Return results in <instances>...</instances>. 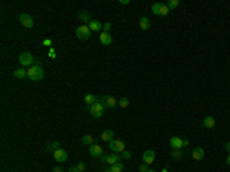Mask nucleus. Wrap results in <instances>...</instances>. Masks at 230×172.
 I'll list each match as a JSON object with an SVG mask.
<instances>
[{
    "mask_svg": "<svg viewBox=\"0 0 230 172\" xmlns=\"http://www.w3.org/2000/svg\"><path fill=\"white\" fill-rule=\"evenodd\" d=\"M138 171H140V172H147V171H149V165H146V163H143V165H140Z\"/></svg>",
    "mask_w": 230,
    "mask_h": 172,
    "instance_id": "30",
    "label": "nucleus"
},
{
    "mask_svg": "<svg viewBox=\"0 0 230 172\" xmlns=\"http://www.w3.org/2000/svg\"><path fill=\"white\" fill-rule=\"evenodd\" d=\"M147 172H155V171H147Z\"/></svg>",
    "mask_w": 230,
    "mask_h": 172,
    "instance_id": "44",
    "label": "nucleus"
},
{
    "mask_svg": "<svg viewBox=\"0 0 230 172\" xmlns=\"http://www.w3.org/2000/svg\"><path fill=\"white\" fill-rule=\"evenodd\" d=\"M45 76V71H43V68L42 66H38V65H32L29 69H28V78L29 80H32V81H38V80H42Z\"/></svg>",
    "mask_w": 230,
    "mask_h": 172,
    "instance_id": "1",
    "label": "nucleus"
},
{
    "mask_svg": "<svg viewBox=\"0 0 230 172\" xmlns=\"http://www.w3.org/2000/svg\"><path fill=\"white\" fill-rule=\"evenodd\" d=\"M54 172H63V171H61L60 168H55V169H54Z\"/></svg>",
    "mask_w": 230,
    "mask_h": 172,
    "instance_id": "40",
    "label": "nucleus"
},
{
    "mask_svg": "<svg viewBox=\"0 0 230 172\" xmlns=\"http://www.w3.org/2000/svg\"><path fill=\"white\" fill-rule=\"evenodd\" d=\"M140 28H141L143 31H147L150 28V20L147 19V17H141L140 19Z\"/></svg>",
    "mask_w": 230,
    "mask_h": 172,
    "instance_id": "18",
    "label": "nucleus"
},
{
    "mask_svg": "<svg viewBox=\"0 0 230 172\" xmlns=\"http://www.w3.org/2000/svg\"><path fill=\"white\" fill-rule=\"evenodd\" d=\"M75 34H77V38H80V40H88L91 37V29H89L88 25H80L77 28Z\"/></svg>",
    "mask_w": 230,
    "mask_h": 172,
    "instance_id": "3",
    "label": "nucleus"
},
{
    "mask_svg": "<svg viewBox=\"0 0 230 172\" xmlns=\"http://www.w3.org/2000/svg\"><path fill=\"white\" fill-rule=\"evenodd\" d=\"M159 8H161V3H154V5H152V12L158 16V14H159Z\"/></svg>",
    "mask_w": 230,
    "mask_h": 172,
    "instance_id": "27",
    "label": "nucleus"
},
{
    "mask_svg": "<svg viewBox=\"0 0 230 172\" xmlns=\"http://www.w3.org/2000/svg\"><path fill=\"white\" fill-rule=\"evenodd\" d=\"M121 5H129V0H120Z\"/></svg>",
    "mask_w": 230,
    "mask_h": 172,
    "instance_id": "36",
    "label": "nucleus"
},
{
    "mask_svg": "<svg viewBox=\"0 0 230 172\" xmlns=\"http://www.w3.org/2000/svg\"><path fill=\"white\" fill-rule=\"evenodd\" d=\"M227 165L230 166V154H229V157H227Z\"/></svg>",
    "mask_w": 230,
    "mask_h": 172,
    "instance_id": "41",
    "label": "nucleus"
},
{
    "mask_svg": "<svg viewBox=\"0 0 230 172\" xmlns=\"http://www.w3.org/2000/svg\"><path fill=\"white\" fill-rule=\"evenodd\" d=\"M83 100H85V103H86V105H89V106L98 101V98L94 96V94H88V96H85V98H83Z\"/></svg>",
    "mask_w": 230,
    "mask_h": 172,
    "instance_id": "19",
    "label": "nucleus"
},
{
    "mask_svg": "<svg viewBox=\"0 0 230 172\" xmlns=\"http://www.w3.org/2000/svg\"><path fill=\"white\" fill-rule=\"evenodd\" d=\"M103 29H105V32H109V29H110V23H105V25H103Z\"/></svg>",
    "mask_w": 230,
    "mask_h": 172,
    "instance_id": "34",
    "label": "nucleus"
},
{
    "mask_svg": "<svg viewBox=\"0 0 230 172\" xmlns=\"http://www.w3.org/2000/svg\"><path fill=\"white\" fill-rule=\"evenodd\" d=\"M51 45H52V42H51L49 38H45V40H43V46H48V48H51Z\"/></svg>",
    "mask_w": 230,
    "mask_h": 172,
    "instance_id": "32",
    "label": "nucleus"
},
{
    "mask_svg": "<svg viewBox=\"0 0 230 172\" xmlns=\"http://www.w3.org/2000/svg\"><path fill=\"white\" fill-rule=\"evenodd\" d=\"M69 172H80V171H78L77 168H71V169H69Z\"/></svg>",
    "mask_w": 230,
    "mask_h": 172,
    "instance_id": "39",
    "label": "nucleus"
},
{
    "mask_svg": "<svg viewBox=\"0 0 230 172\" xmlns=\"http://www.w3.org/2000/svg\"><path fill=\"white\" fill-rule=\"evenodd\" d=\"M75 168H77V169H78L80 172H85V169H86V165H85V163L81 161V163H78V165H77Z\"/></svg>",
    "mask_w": 230,
    "mask_h": 172,
    "instance_id": "31",
    "label": "nucleus"
},
{
    "mask_svg": "<svg viewBox=\"0 0 230 172\" xmlns=\"http://www.w3.org/2000/svg\"><path fill=\"white\" fill-rule=\"evenodd\" d=\"M121 155H123V158H130V152H127V151L121 152Z\"/></svg>",
    "mask_w": 230,
    "mask_h": 172,
    "instance_id": "35",
    "label": "nucleus"
},
{
    "mask_svg": "<svg viewBox=\"0 0 230 172\" xmlns=\"http://www.w3.org/2000/svg\"><path fill=\"white\" fill-rule=\"evenodd\" d=\"M169 11H170V9L167 8V5H166V3H161V8H159V14H158V16H161V17H166V16L169 14Z\"/></svg>",
    "mask_w": 230,
    "mask_h": 172,
    "instance_id": "22",
    "label": "nucleus"
},
{
    "mask_svg": "<svg viewBox=\"0 0 230 172\" xmlns=\"http://www.w3.org/2000/svg\"><path fill=\"white\" fill-rule=\"evenodd\" d=\"M105 172H112V171H110V168H107V169H106Z\"/></svg>",
    "mask_w": 230,
    "mask_h": 172,
    "instance_id": "42",
    "label": "nucleus"
},
{
    "mask_svg": "<svg viewBox=\"0 0 230 172\" xmlns=\"http://www.w3.org/2000/svg\"><path fill=\"white\" fill-rule=\"evenodd\" d=\"M100 138H101L103 141H112V140H114V131H110V129H107V131H103Z\"/></svg>",
    "mask_w": 230,
    "mask_h": 172,
    "instance_id": "15",
    "label": "nucleus"
},
{
    "mask_svg": "<svg viewBox=\"0 0 230 172\" xmlns=\"http://www.w3.org/2000/svg\"><path fill=\"white\" fill-rule=\"evenodd\" d=\"M103 161L107 163L109 166H114L115 163H118V161H120V155H118V154H115V152L110 154V155H105V157H103Z\"/></svg>",
    "mask_w": 230,
    "mask_h": 172,
    "instance_id": "9",
    "label": "nucleus"
},
{
    "mask_svg": "<svg viewBox=\"0 0 230 172\" xmlns=\"http://www.w3.org/2000/svg\"><path fill=\"white\" fill-rule=\"evenodd\" d=\"M109 148L114 151L115 154H121L126 151V146H124V143L121 140H112V141H109Z\"/></svg>",
    "mask_w": 230,
    "mask_h": 172,
    "instance_id": "4",
    "label": "nucleus"
},
{
    "mask_svg": "<svg viewBox=\"0 0 230 172\" xmlns=\"http://www.w3.org/2000/svg\"><path fill=\"white\" fill-rule=\"evenodd\" d=\"M203 125H204V128L212 129V128H215V118L213 117H206L204 121H203Z\"/></svg>",
    "mask_w": 230,
    "mask_h": 172,
    "instance_id": "17",
    "label": "nucleus"
},
{
    "mask_svg": "<svg viewBox=\"0 0 230 172\" xmlns=\"http://www.w3.org/2000/svg\"><path fill=\"white\" fill-rule=\"evenodd\" d=\"M18 61H20L22 66H32L34 57H32V54H29V52H22L20 57H18Z\"/></svg>",
    "mask_w": 230,
    "mask_h": 172,
    "instance_id": "5",
    "label": "nucleus"
},
{
    "mask_svg": "<svg viewBox=\"0 0 230 172\" xmlns=\"http://www.w3.org/2000/svg\"><path fill=\"white\" fill-rule=\"evenodd\" d=\"M204 149L203 148H195L193 152H192V158L193 160H196V161H199V160H203L204 158Z\"/></svg>",
    "mask_w": 230,
    "mask_h": 172,
    "instance_id": "12",
    "label": "nucleus"
},
{
    "mask_svg": "<svg viewBox=\"0 0 230 172\" xmlns=\"http://www.w3.org/2000/svg\"><path fill=\"white\" fill-rule=\"evenodd\" d=\"M78 19H80L81 22H83V25H86V23H91V17H89V14H88V12H85V11L78 14Z\"/></svg>",
    "mask_w": 230,
    "mask_h": 172,
    "instance_id": "21",
    "label": "nucleus"
},
{
    "mask_svg": "<svg viewBox=\"0 0 230 172\" xmlns=\"http://www.w3.org/2000/svg\"><path fill=\"white\" fill-rule=\"evenodd\" d=\"M226 149H227V152L230 154V141L229 143H226Z\"/></svg>",
    "mask_w": 230,
    "mask_h": 172,
    "instance_id": "37",
    "label": "nucleus"
},
{
    "mask_svg": "<svg viewBox=\"0 0 230 172\" xmlns=\"http://www.w3.org/2000/svg\"><path fill=\"white\" fill-rule=\"evenodd\" d=\"M124 169V165L121 161H118V163H115L114 166H110V171L112 172H121Z\"/></svg>",
    "mask_w": 230,
    "mask_h": 172,
    "instance_id": "24",
    "label": "nucleus"
},
{
    "mask_svg": "<svg viewBox=\"0 0 230 172\" xmlns=\"http://www.w3.org/2000/svg\"><path fill=\"white\" fill-rule=\"evenodd\" d=\"M14 77H16V78H25V77H28V71H25L23 68L16 69V71H14Z\"/></svg>",
    "mask_w": 230,
    "mask_h": 172,
    "instance_id": "20",
    "label": "nucleus"
},
{
    "mask_svg": "<svg viewBox=\"0 0 230 172\" xmlns=\"http://www.w3.org/2000/svg\"><path fill=\"white\" fill-rule=\"evenodd\" d=\"M120 106H121V108H127V106H129V100H127L126 97L120 98Z\"/></svg>",
    "mask_w": 230,
    "mask_h": 172,
    "instance_id": "28",
    "label": "nucleus"
},
{
    "mask_svg": "<svg viewBox=\"0 0 230 172\" xmlns=\"http://www.w3.org/2000/svg\"><path fill=\"white\" fill-rule=\"evenodd\" d=\"M58 148H60L58 141H54L52 145H48V146H46V151H57Z\"/></svg>",
    "mask_w": 230,
    "mask_h": 172,
    "instance_id": "26",
    "label": "nucleus"
},
{
    "mask_svg": "<svg viewBox=\"0 0 230 172\" xmlns=\"http://www.w3.org/2000/svg\"><path fill=\"white\" fill-rule=\"evenodd\" d=\"M89 154H91V157H100L101 154H103V148L101 146H98V145H91L89 146Z\"/></svg>",
    "mask_w": 230,
    "mask_h": 172,
    "instance_id": "11",
    "label": "nucleus"
},
{
    "mask_svg": "<svg viewBox=\"0 0 230 172\" xmlns=\"http://www.w3.org/2000/svg\"><path fill=\"white\" fill-rule=\"evenodd\" d=\"M18 20H20V23L25 26V28H32L34 26V19H32V16L31 14H22L20 17H18Z\"/></svg>",
    "mask_w": 230,
    "mask_h": 172,
    "instance_id": "6",
    "label": "nucleus"
},
{
    "mask_svg": "<svg viewBox=\"0 0 230 172\" xmlns=\"http://www.w3.org/2000/svg\"><path fill=\"white\" fill-rule=\"evenodd\" d=\"M143 161H144L146 165H152V163L155 161V152H154L152 149L144 151V154H143Z\"/></svg>",
    "mask_w": 230,
    "mask_h": 172,
    "instance_id": "10",
    "label": "nucleus"
},
{
    "mask_svg": "<svg viewBox=\"0 0 230 172\" xmlns=\"http://www.w3.org/2000/svg\"><path fill=\"white\" fill-rule=\"evenodd\" d=\"M100 42H101V45H110L112 43V37H110V34L109 32H101L100 34Z\"/></svg>",
    "mask_w": 230,
    "mask_h": 172,
    "instance_id": "14",
    "label": "nucleus"
},
{
    "mask_svg": "<svg viewBox=\"0 0 230 172\" xmlns=\"http://www.w3.org/2000/svg\"><path fill=\"white\" fill-rule=\"evenodd\" d=\"M55 56H57V54H55V49H54V48H49V57L55 58Z\"/></svg>",
    "mask_w": 230,
    "mask_h": 172,
    "instance_id": "33",
    "label": "nucleus"
},
{
    "mask_svg": "<svg viewBox=\"0 0 230 172\" xmlns=\"http://www.w3.org/2000/svg\"><path fill=\"white\" fill-rule=\"evenodd\" d=\"M161 172H167V169H163V171H161Z\"/></svg>",
    "mask_w": 230,
    "mask_h": 172,
    "instance_id": "43",
    "label": "nucleus"
},
{
    "mask_svg": "<svg viewBox=\"0 0 230 172\" xmlns=\"http://www.w3.org/2000/svg\"><path fill=\"white\" fill-rule=\"evenodd\" d=\"M170 146H172L174 149H181V148H183V140H181L179 137H172V138H170Z\"/></svg>",
    "mask_w": 230,
    "mask_h": 172,
    "instance_id": "13",
    "label": "nucleus"
},
{
    "mask_svg": "<svg viewBox=\"0 0 230 172\" xmlns=\"http://www.w3.org/2000/svg\"><path fill=\"white\" fill-rule=\"evenodd\" d=\"M89 112H91L92 117L100 118V117L103 115V112H105V105L98 100L97 103H94V105H91V106H89Z\"/></svg>",
    "mask_w": 230,
    "mask_h": 172,
    "instance_id": "2",
    "label": "nucleus"
},
{
    "mask_svg": "<svg viewBox=\"0 0 230 172\" xmlns=\"http://www.w3.org/2000/svg\"><path fill=\"white\" fill-rule=\"evenodd\" d=\"M101 28H103V25H101L98 20H91V23H89V29H91V31H95V32H97V31H100Z\"/></svg>",
    "mask_w": 230,
    "mask_h": 172,
    "instance_id": "16",
    "label": "nucleus"
},
{
    "mask_svg": "<svg viewBox=\"0 0 230 172\" xmlns=\"http://www.w3.org/2000/svg\"><path fill=\"white\" fill-rule=\"evenodd\" d=\"M54 158H55V161H58V163H65V161L68 160V152H66L65 149L58 148L57 151H54Z\"/></svg>",
    "mask_w": 230,
    "mask_h": 172,
    "instance_id": "7",
    "label": "nucleus"
},
{
    "mask_svg": "<svg viewBox=\"0 0 230 172\" xmlns=\"http://www.w3.org/2000/svg\"><path fill=\"white\" fill-rule=\"evenodd\" d=\"M181 155H183L181 149H174V152H172V157H174V158H181Z\"/></svg>",
    "mask_w": 230,
    "mask_h": 172,
    "instance_id": "29",
    "label": "nucleus"
},
{
    "mask_svg": "<svg viewBox=\"0 0 230 172\" xmlns=\"http://www.w3.org/2000/svg\"><path fill=\"white\" fill-rule=\"evenodd\" d=\"M166 5H167V8H169V9H175L178 5H179V2H178V0H169Z\"/></svg>",
    "mask_w": 230,
    "mask_h": 172,
    "instance_id": "25",
    "label": "nucleus"
},
{
    "mask_svg": "<svg viewBox=\"0 0 230 172\" xmlns=\"http://www.w3.org/2000/svg\"><path fill=\"white\" fill-rule=\"evenodd\" d=\"M100 101L105 105V108H115L117 106V98L112 96H105L100 98Z\"/></svg>",
    "mask_w": 230,
    "mask_h": 172,
    "instance_id": "8",
    "label": "nucleus"
},
{
    "mask_svg": "<svg viewBox=\"0 0 230 172\" xmlns=\"http://www.w3.org/2000/svg\"><path fill=\"white\" fill-rule=\"evenodd\" d=\"M183 146H189V140H183Z\"/></svg>",
    "mask_w": 230,
    "mask_h": 172,
    "instance_id": "38",
    "label": "nucleus"
},
{
    "mask_svg": "<svg viewBox=\"0 0 230 172\" xmlns=\"http://www.w3.org/2000/svg\"><path fill=\"white\" fill-rule=\"evenodd\" d=\"M81 141H83V145L91 146V145H94V137L92 135H83L81 137Z\"/></svg>",
    "mask_w": 230,
    "mask_h": 172,
    "instance_id": "23",
    "label": "nucleus"
}]
</instances>
